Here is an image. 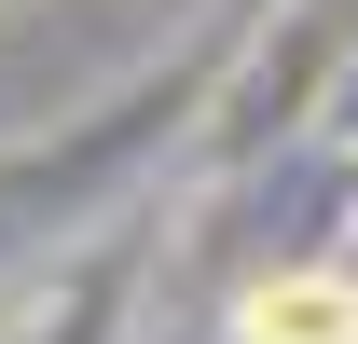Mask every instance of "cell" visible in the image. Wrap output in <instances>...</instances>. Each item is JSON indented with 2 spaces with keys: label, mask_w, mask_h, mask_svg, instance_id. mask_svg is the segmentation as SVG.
I'll return each mask as SVG.
<instances>
[{
  "label": "cell",
  "mask_w": 358,
  "mask_h": 344,
  "mask_svg": "<svg viewBox=\"0 0 358 344\" xmlns=\"http://www.w3.org/2000/svg\"><path fill=\"white\" fill-rule=\"evenodd\" d=\"M248 344H358V289H331V275L248 289Z\"/></svg>",
  "instance_id": "obj_1"
}]
</instances>
